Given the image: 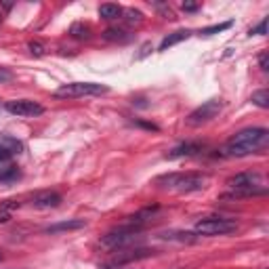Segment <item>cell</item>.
<instances>
[{"label":"cell","instance_id":"obj_16","mask_svg":"<svg viewBox=\"0 0 269 269\" xmlns=\"http://www.w3.org/2000/svg\"><path fill=\"white\" fill-rule=\"evenodd\" d=\"M69 34H72V38H76V40H88V38H91V25L74 23L72 28H69Z\"/></svg>","mask_w":269,"mask_h":269},{"label":"cell","instance_id":"obj_1","mask_svg":"<svg viewBox=\"0 0 269 269\" xmlns=\"http://www.w3.org/2000/svg\"><path fill=\"white\" fill-rule=\"evenodd\" d=\"M269 143V131L263 126H252V129H244L235 133L232 139L223 145L221 153L225 158H244L251 153H257L265 150Z\"/></svg>","mask_w":269,"mask_h":269},{"label":"cell","instance_id":"obj_26","mask_svg":"<svg viewBox=\"0 0 269 269\" xmlns=\"http://www.w3.org/2000/svg\"><path fill=\"white\" fill-rule=\"evenodd\" d=\"M11 158H13V153H11L9 150H4L2 145H0V166H2V164H9Z\"/></svg>","mask_w":269,"mask_h":269},{"label":"cell","instance_id":"obj_28","mask_svg":"<svg viewBox=\"0 0 269 269\" xmlns=\"http://www.w3.org/2000/svg\"><path fill=\"white\" fill-rule=\"evenodd\" d=\"M259 67L263 69V72H267V69H269V66H267V53H261L259 55Z\"/></svg>","mask_w":269,"mask_h":269},{"label":"cell","instance_id":"obj_18","mask_svg":"<svg viewBox=\"0 0 269 269\" xmlns=\"http://www.w3.org/2000/svg\"><path fill=\"white\" fill-rule=\"evenodd\" d=\"M234 25V21H223V23H217V25H208V28H202L200 30V36H215L219 32H225Z\"/></svg>","mask_w":269,"mask_h":269},{"label":"cell","instance_id":"obj_7","mask_svg":"<svg viewBox=\"0 0 269 269\" xmlns=\"http://www.w3.org/2000/svg\"><path fill=\"white\" fill-rule=\"evenodd\" d=\"M221 110H223V103L219 99L204 101L200 107H196V110L185 118V124H187V126H202V124L210 122V120H215L221 114Z\"/></svg>","mask_w":269,"mask_h":269},{"label":"cell","instance_id":"obj_20","mask_svg":"<svg viewBox=\"0 0 269 269\" xmlns=\"http://www.w3.org/2000/svg\"><path fill=\"white\" fill-rule=\"evenodd\" d=\"M15 177H19V170L13 164H6L4 168H0V181H11Z\"/></svg>","mask_w":269,"mask_h":269},{"label":"cell","instance_id":"obj_25","mask_svg":"<svg viewBox=\"0 0 269 269\" xmlns=\"http://www.w3.org/2000/svg\"><path fill=\"white\" fill-rule=\"evenodd\" d=\"M13 80V72L9 67H2L0 66V84H6V82Z\"/></svg>","mask_w":269,"mask_h":269},{"label":"cell","instance_id":"obj_33","mask_svg":"<svg viewBox=\"0 0 269 269\" xmlns=\"http://www.w3.org/2000/svg\"><path fill=\"white\" fill-rule=\"evenodd\" d=\"M0 259H2V254H0Z\"/></svg>","mask_w":269,"mask_h":269},{"label":"cell","instance_id":"obj_9","mask_svg":"<svg viewBox=\"0 0 269 269\" xmlns=\"http://www.w3.org/2000/svg\"><path fill=\"white\" fill-rule=\"evenodd\" d=\"M61 202H63V198L57 194V191H50V189L38 191V194L32 196V206H34V208H40V210L57 208Z\"/></svg>","mask_w":269,"mask_h":269},{"label":"cell","instance_id":"obj_19","mask_svg":"<svg viewBox=\"0 0 269 269\" xmlns=\"http://www.w3.org/2000/svg\"><path fill=\"white\" fill-rule=\"evenodd\" d=\"M251 101H252L254 105H259V107H263V110H267V107H269V93L265 91V88H261V91L252 93Z\"/></svg>","mask_w":269,"mask_h":269},{"label":"cell","instance_id":"obj_17","mask_svg":"<svg viewBox=\"0 0 269 269\" xmlns=\"http://www.w3.org/2000/svg\"><path fill=\"white\" fill-rule=\"evenodd\" d=\"M0 145L4 147V150H9L13 156H17V153H21V150H23V145L19 143L17 139H13V137H9V134H4V137H0Z\"/></svg>","mask_w":269,"mask_h":269},{"label":"cell","instance_id":"obj_23","mask_svg":"<svg viewBox=\"0 0 269 269\" xmlns=\"http://www.w3.org/2000/svg\"><path fill=\"white\" fill-rule=\"evenodd\" d=\"M164 238H170V240H179V242H194L196 240V234H189V232H185V234H166Z\"/></svg>","mask_w":269,"mask_h":269},{"label":"cell","instance_id":"obj_32","mask_svg":"<svg viewBox=\"0 0 269 269\" xmlns=\"http://www.w3.org/2000/svg\"><path fill=\"white\" fill-rule=\"evenodd\" d=\"M139 126H143V129H147V131H158V126H153V124H147V122H137Z\"/></svg>","mask_w":269,"mask_h":269},{"label":"cell","instance_id":"obj_6","mask_svg":"<svg viewBox=\"0 0 269 269\" xmlns=\"http://www.w3.org/2000/svg\"><path fill=\"white\" fill-rule=\"evenodd\" d=\"M238 229V223L232 219H221V217H206L196 223V234L200 235H225Z\"/></svg>","mask_w":269,"mask_h":269},{"label":"cell","instance_id":"obj_10","mask_svg":"<svg viewBox=\"0 0 269 269\" xmlns=\"http://www.w3.org/2000/svg\"><path fill=\"white\" fill-rule=\"evenodd\" d=\"M118 254L114 257L112 263L114 265H120L122 267L124 263H131V261H139V259H147L151 257L153 251H150V248H122V251H116Z\"/></svg>","mask_w":269,"mask_h":269},{"label":"cell","instance_id":"obj_24","mask_svg":"<svg viewBox=\"0 0 269 269\" xmlns=\"http://www.w3.org/2000/svg\"><path fill=\"white\" fill-rule=\"evenodd\" d=\"M248 34H257V36H265L267 34V19H263V21H261L257 28H251V32H248Z\"/></svg>","mask_w":269,"mask_h":269},{"label":"cell","instance_id":"obj_21","mask_svg":"<svg viewBox=\"0 0 269 269\" xmlns=\"http://www.w3.org/2000/svg\"><path fill=\"white\" fill-rule=\"evenodd\" d=\"M122 15H126V17H124V21H126V23H131V25H133V23H137V25H139L141 21H143V15H141L139 11H134V9L122 11Z\"/></svg>","mask_w":269,"mask_h":269},{"label":"cell","instance_id":"obj_30","mask_svg":"<svg viewBox=\"0 0 269 269\" xmlns=\"http://www.w3.org/2000/svg\"><path fill=\"white\" fill-rule=\"evenodd\" d=\"M198 9H200V6H198L196 2H183V11L185 13H196Z\"/></svg>","mask_w":269,"mask_h":269},{"label":"cell","instance_id":"obj_22","mask_svg":"<svg viewBox=\"0 0 269 269\" xmlns=\"http://www.w3.org/2000/svg\"><path fill=\"white\" fill-rule=\"evenodd\" d=\"M28 49H30V53L34 57H44V53H47V47H44L42 42H38V40H32L28 44Z\"/></svg>","mask_w":269,"mask_h":269},{"label":"cell","instance_id":"obj_4","mask_svg":"<svg viewBox=\"0 0 269 269\" xmlns=\"http://www.w3.org/2000/svg\"><path fill=\"white\" fill-rule=\"evenodd\" d=\"M227 185L234 194H229V198H246V196H254V194H265V187H261L259 172H238V175L229 177Z\"/></svg>","mask_w":269,"mask_h":269},{"label":"cell","instance_id":"obj_8","mask_svg":"<svg viewBox=\"0 0 269 269\" xmlns=\"http://www.w3.org/2000/svg\"><path fill=\"white\" fill-rule=\"evenodd\" d=\"M4 110L17 118H34V116H40L44 112V107L30 99H15V101H6Z\"/></svg>","mask_w":269,"mask_h":269},{"label":"cell","instance_id":"obj_34","mask_svg":"<svg viewBox=\"0 0 269 269\" xmlns=\"http://www.w3.org/2000/svg\"><path fill=\"white\" fill-rule=\"evenodd\" d=\"M120 269H122V267H120Z\"/></svg>","mask_w":269,"mask_h":269},{"label":"cell","instance_id":"obj_5","mask_svg":"<svg viewBox=\"0 0 269 269\" xmlns=\"http://www.w3.org/2000/svg\"><path fill=\"white\" fill-rule=\"evenodd\" d=\"M110 91V86L99 84V82H72L63 84L53 93L57 99H80V97H99Z\"/></svg>","mask_w":269,"mask_h":269},{"label":"cell","instance_id":"obj_3","mask_svg":"<svg viewBox=\"0 0 269 269\" xmlns=\"http://www.w3.org/2000/svg\"><path fill=\"white\" fill-rule=\"evenodd\" d=\"M156 185L162 189L179 191V194H191V191H200L206 185V177L202 175H181V172H170L156 179Z\"/></svg>","mask_w":269,"mask_h":269},{"label":"cell","instance_id":"obj_27","mask_svg":"<svg viewBox=\"0 0 269 269\" xmlns=\"http://www.w3.org/2000/svg\"><path fill=\"white\" fill-rule=\"evenodd\" d=\"M21 204L19 202H15V200H6V202H2V206H0V210H6V213H11L13 208H19Z\"/></svg>","mask_w":269,"mask_h":269},{"label":"cell","instance_id":"obj_29","mask_svg":"<svg viewBox=\"0 0 269 269\" xmlns=\"http://www.w3.org/2000/svg\"><path fill=\"white\" fill-rule=\"evenodd\" d=\"M150 50H153V49H151V44H150V42L143 44V47H141V53L137 55V59H143L145 55H150Z\"/></svg>","mask_w":269,"mask_h":269},{"label":"cell","instance_id":"obj_15","mask_svg":"<svg viewBox=\"0 0 269 269\" xmlns=\"http://www.w3.org/2000/svg\"><path fill=\"white\" fill-rule=\"evenodd\" d=\"M103 38L110 42H126V40H131V34L122 28H107L103 32Z\"/></svg>","mask_w":269,"mask_h":269},{"label":"cell","instance_id":"obj_14","mask_svg":"<svg viewBox=\"0 0 269 269\" xmlns=\"http://www.w3.org/2000/svg\"><path fill=\"white\" fill-rule=\"evenodd\" d=\"M99 17L105 19V21H114V19H120V17H122V6H120V4H112V2L101 4V6H99Z\"/></svg>","mask_w":269,"mask_h":269},{"label":"cell","instance_id":"obj_12","mask_svg":"<svg viewBox=\"0 0 269 269\" xmlns=\"http://www.w3.org/2000/svg\"><path fill=\"white\" fill-rule=\"evenodd\" d=\"M86 223L82 219H69V221H61L55 223V225L47 227V234H59V232H74V229H82Z\"/></svg>","mask_w":269,"mask_h":269},{"label":"cell","instance_id":"obj_11","mask_svg":"<svg viewBox=\"0 0 269 269\" xmlns=\"http://www.w3.org/2000/svg\"><path fill=\"white\" fill-rule=\"evenodd\" d=\"M198 151H202V145L200 143H191V141H187V143H181L177 147H172V150L166 153V158L168 160H179V158H189V156H196Z\"/></svg>","mask_w":269,"mask_h":269},{"label":"cell","instance_id":"obj_13","mask_svg":"<svg viewBox=\"0 0 269 269\" xmlns=\"http://www.w3.org/2000/svg\"><path fill=\"white\" fill-rule=\"evenodd\" d=\"M189 36H191V32H189V30H179V32H172V34L164 36V40L160 42V50H166V49L175 47V44L183 42V40H187Z\"/></svg>","mask_w":269,"mask_h":269},{"label":"cell","instance_id":"obj_31","mask_svg":"<svg viewBox=\"0 0 269 269\" xmlns=\"http://www.w3.org/2000/svg\"><path fill=\"white\" fill-rule=\"evenodd\" d=\"M11 221V213H6V210H0V223H9Z\"/></svg>","mask_w":269,"mask_h":269},{"label":"cell","instance_id":"obj_2","mask_svg":"<svg viewBox=\"0 0 269 269\" xmlns=\"http://www.w3.org/2000/svg\"><path fill=\"white\" fill-rule=\"evenodd\" d=\"M141 229L143 227H137V225H120L112 232H107L103 238L99 240V246L103 251H110V252H116V251H122V248H129L131 244H134L139 238H141Z\"/></svg>","mask_w":269,"mask_h":269}]
</instances>
